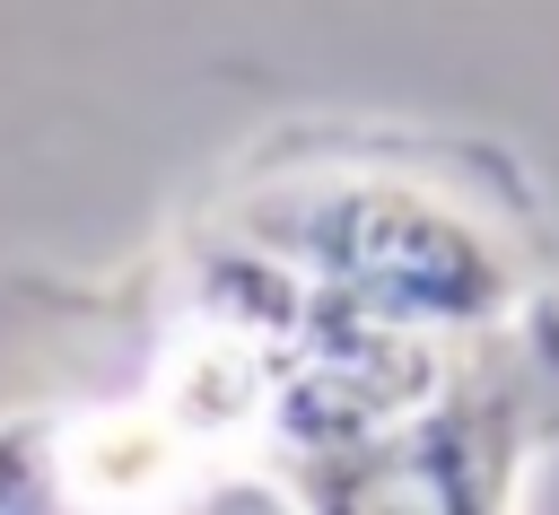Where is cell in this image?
<instances>
[{
    "label": "cell",
    "mask_w": 559,
    "mask_h": 515,
    "mask_svg": "<svg viewBox=\"0 0 559 515\" xmlns=\"http://www.w3.org/2000/svg\"><path fill=\"white\" fill-rule=\"evenodd\" d=\"M271 262H288L306 288L349 297L393 323H480L507 306L498 244L428 201L419 183H306L262 209Z\"/></svg>",
    "instance_id": "obj_1"
}]
</instances>
